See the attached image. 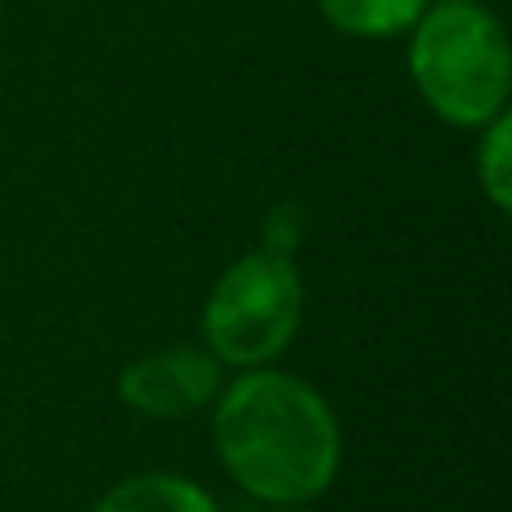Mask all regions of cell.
<instances>
[{"label": "cell", "mask_w": 512, "mask_h": 512, "mask_svg": "<svg viewBox=\"0 0 512 512\" xmlns=\"http://www.w3.org/2000/svg\"><path fill=\"white\" fill-rule=\"evenodd\" d=\"M216 454L225 472L265 504L324 495L342 463V432L315 387L288 373H243L216 405Z\"/></svg>", "instance_id": "cell-1"}, {"label": "cell", "mask_w": 512, "mask_h": 512, "mask_svg": "<svg viewBox=\"0 0 512 512\" xmlns=\"http://www.w3.org/2000/svg\"><path fill=\"white\" fill-rule=\"evenodd\" d=\"M409 77L441 122L481 131L508 113L512 54L504 23L477 0L427 5L409 27Z\"/></svg>", "instance_id": "cell-2"}, {"label": "cell", "mask_w": 512, "mask_h": 512, "mask_svg": "<svg viewBox=\"0 0 512 512\" xmlns=\"http://www.w3.org/2000/svg\"><path fill=\"white\" fill-rule=\"evenodd\" d=\"M301 274L283 252H248L216 279L203 310L212 355L239 369H261L301 328Z\"/></svg>", "instance_id": "cell-3"}, {"label": "cell", "mask_w": 512, "mask_h": 512, "mask_svg": "<svg viewBox=\"0 0 512 512\" xmlns=\"http://www.w3.org/2000/svg\"><path fill=\"white\" fill-rule=\"evenodd\" d=\"M122 400L149 418H189L207 409L221 391V360L198 346H171L126 364L117 382Z\"/></svg>", "instance_id": "cell-4"}, {"label": "cell", "mask_w": 512, "mask_h": 512, "mask_svg": "<svg viewBox=\"0 0 512 512\" xmlns=\"http://www.w3.org/2000/svg\"><path fill=\"white\" fill-rule=\"evenodd\" d=\"M427 0H319V14L333 32L355 41H391L423 18Z\"/></svg>", "instance_id": "cell-5"}, {"label": "cell", "mask_w": 512, "mask_h": 512, "mask_svg": "<svg viewBox=\"0 0 512 512\" xmlns=\"http://www.w3.org/2000/svg\"><path fill=\"white\" fill-rule=\"evenodd\" d=\"M95 512H216V504L194 481L171 477V472H149V477H131L113 486Z\"/></svg>", "instance_id": "cell-6"}, {"label": "cell", "mask_w": 512, "mask_h": 512, "mask_svg": "<svg viewBox=\"0 0 512 512\" xmlns=\"http://www.w3.org/2000/svg\"><path fill=\"white\" fill-rule=\"evenodd\" d=\"M481 149H477V180L490 194L499 212L512 207V117L499 113L495 122L481 126Z\"/></svg>", "instance_id": "cell-7"}, {"label": "cell", "mask_w": 512, "mask_h": 512, "mask_svg": "<svg viewBox=\"0 0 512 512\" xmlns=\"http://www.w3.org/2000/svg\"><path fill=\"white\" fill-rule=\"evenodd\" d=\"M436 5H454V0H436Z\"/></svg>", "instance_id": "cell-8"}, {"label": "cell", "mask_w": 512, "mask_h": 512, "mask_svg": "<svg viewBox=\"0 0 512 512\" xmlns=\"http://www.w3.org/2000/svg\"><path fill=\"white\" fill-rule=\"evenodd\" d=\"M279 512H301V508H279Z\"/></svg>", "instance_id": "cell-9"}]
</instances>
